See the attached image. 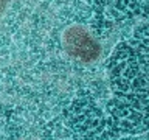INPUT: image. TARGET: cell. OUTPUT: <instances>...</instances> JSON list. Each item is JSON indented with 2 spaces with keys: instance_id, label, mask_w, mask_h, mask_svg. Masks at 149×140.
<instances>
[{
  "instance_id": "obj_1",
  "label": "cell",
  "mask_w": 149,
  "mask_h": 140,
  "mask_svg": "<svg viewBox=\"0 0 149 140\" xmlns=\"http://www.w3.org/2000/svg\"><path fill=\"white\" fill-rule=\"evenodd\" d=\"M110 114L123 129L149 126V22L110 58Z\"/></svg>"
},
{
  "instance_id": "obj_2",
  "label": "cell",
  "mask_w": 149,
  "mask_h": 140,
  "mask_svg": "<svg viewBox=\"0 0 149 140\" xmlns=\"http://www.w3.org/2000/svg\"><path fill=\"white\" fill-rule=\"evenodd\" d=\"M62 44L65 51L81 62H95L101 55V45L90 33L81 25L68 27L62 34Z\"/></svg>"
},
{
  "instance_id": "obj_3",
  "label": "cell",
  "mask_w": 149,
  "mask_h": 140,
  "mask_svg": "<svg viewBox=\"0 0 149 140\" xmlns=\"http://www.w3.org/2000/svg\"><path fill=\"white\" fill-rule=\"evenodd\" d=\"M102 16L121 20L132 17L149 19V0H82Z\"/></svg>"
},
{
  "instance_id": "obj_4",
  "label": "cell",
  "mask_w": 149,
  "mask_h": 140,
  "mask_svg": "<svg viewBox=\"0 0 149 140\" xmlns=\"http://www.w3.org/2000/svg\"><path fill=\"white\" fill-rule=\"evenodd\" d=\"M8 5H9V0H0V16L5 13V9L8 8Z\"/></svg>"
}]
</instances>
